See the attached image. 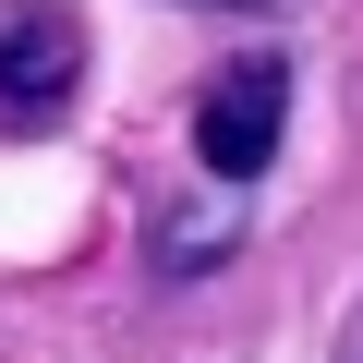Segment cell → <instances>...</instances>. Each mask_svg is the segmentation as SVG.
<instances>
[{"label":"cell","instance_id":"3957f363","mask_svg":"<svg viewBox=\"0 0 363 363\" xmlns=\"http://www.w3.org/2000/svg\"><path fill=\"white\" fill-rule=\"evenodd\" d=\"M218 13H303V0H218Z\"/></svg>","mask_w":363,"mask_h":363},{"label":"cell","instance_id":"7a4b0ae2","mask_svg":"<svg viewBox=\"0 0 363 363\" xmlns=\"http://www.w3.org/2000/svg\"><path fill=\"white\" fill-rule=\"evenodd\" d=\"M279 121H291V61H279V49L218 61V85L194 97V157H206V182H255V169L279 157Z\"/></svg>","mask_w":363,"mask_h":363},{"label":"cell","instance_id":"277c9868","mask_svg":"<svg viewBox=\"0 0 363 363\" xmlns=\"http://www.w3.org/2000/svg\"><path fill=\"white\" fill-rule=\"evenodd\" d=\"M339 363H363V327H351V351H339Z\"/></svg>","mask_w":363,"mask_h":363},{"label":"cell","instance_id":"6da1fadb","mask_svg":"<svg viewBox=\"0 0 363 363\" xmlns=\"http://www.w3.org/2000/svg\"><path fill=\"white\" fill-rule=\"evenodd\" d=\"M85 97V25L61 0H0V133H61Z\"/></svg>","mask_w":363,"mask_h":363}]
</instances>
